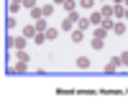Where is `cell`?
Masks as SVG:
<instances>
[{"mask_svg":"<svg viewBox=\"0 0 128 108\" xmlns=\"http://www.w3.org/2000/svg\"><path fill=\"white\" fill-rule=\"evenodd\" d=\"M77 67H80V70H90V59H87V57H80V59H77Z\"/></svg>","mask_w":128,"mask_h":108,"instance_id":"obj_1","label":"cell"},{"mask_svg":"<svg viewBox=\"0 0 128 108\" xmlns=\"http://www.w3.org/2000/svg\"><path fill=\"white\" fill-rule=\"evenodd\" d=\"M80 5H82V8H90V5H92V0H80Z\"/></svg>","mask_w":128,"mask_h":108,"instance_id":"obj_2","label":"cell"},{"mask_svg":"<svg viewBox=\"0 0 128 108\" xmlns=\"http://www.w3.org/2000/svg\"><path fill=\"white\" fill-rule=\"evenodd\" d=\"M120 62H123V64H128V54H123V57H120Z\"/></svg>","mask_w":128,"mask_h":108,"instance_id":"obj_3","label":"cell"}]
</instances>
